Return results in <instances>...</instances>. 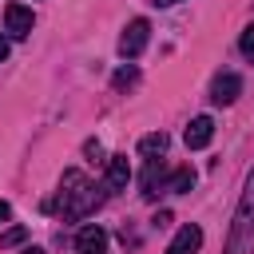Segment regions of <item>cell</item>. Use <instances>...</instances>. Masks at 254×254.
Segmentation results:
<instances>
[{"label": "cell", "mask_w": 254, "mask_h": 254, "mask_svg": "<svg viewBox=\"0 0 254 254\" xmlns=\"http://www.w3.org/2000/svg\"><path fill=\"white\" fill-rule=\"evenodd\" d=\"M99 202H103V194H99L95 183H87L79 171H64V179H60V194L48 202V210L64 214L67 222H79V218H87Z\"/></svg>", "instance_id": "cell-1"}, {"label": "cell", "mask_w": 254, "mask_h": 254, "mask_svg": "<svg viewBox=\"0 0 254 254\" xmlns=\"http://www.w3.org/2000/svg\"><path fill=\"white\" fill-rule=\"evenodd\" d=\"M222 254H254V171H250L246 190L238 198V210H234V222H230Z\"/></svg>", "instance_id": "cell-2"}, {"label": "cell", "mask_w": 254, "mask_h": 254, "mask_svg": "<svg viewBox=\"0 0 254 254\" xmlns=\"http://www.w3.org/2000/svg\"><path fill=\"white\" fill-rule=\"evenodd\" d=\"M147 40H151V24H147L143 16H139V20H131V24L123 28V36H119V56H123V60H135V56H143Z\"/></svg>", "instance_id": "cell-3"}, {"label": "cell", "mask_w": 254, "mask_h": 254, "mask_svg": "<svg viewBox=\"0 0 254 254\" xmlns=\"http://www.w3.org/2000/svg\"><path fill=\"white\" fill-rule=\"evenodd\" d=\"M32 24H36L32 8H24V4H8V8H4V32H8L12 40H24V36L32 32Z\"/></svg>", "instance_id": "cell-4"}, {"label": "cell", "mask_w": 254, "mask_h": 254, "mask_svg": "<svg viewBox=\"0 0 254 254\" xmlns=\"http://www.w3.org/2000/svg\"><path fill=\"white\" fill-rule=\"evenodd\" d=\"M238 95H242V79H238L234 71H222V75H214V83H210V103H218V107H230Z\"/></svg>", "instance_id": "cell-5"}, {"label": "cell", "mask_w": 254, "mask_h": 254, "mask_svg": "<svg viewBox=\"0 0 254 254\" xmlns=\"http://www.w3.org/2000/svg\"><path fill=\"white\" fill-rule=\"evenodd\" d=\"M210 139H214V119H210V115H194V119L187 123V147H190V151H202Z\"/></svg>", "instance_id": "cell-6"}, {"label": "cell", "mask_w": 254, "mask_h": 254, "mask_svg": "<svg viewBox=\"0 0 254 254\" xmlns=\"http://www.w3.org/2000/svg\"><path fill=\"white\" fill-rule=\"evenodd\" d=\"M75 254H107V230L103 226H83L75 234Z\"/></svg>", "instance_id": "cell-7"}, {"label": "cell", "mask_w": 254, "mask_h": 254, "mask_svg": "<svg viewBox=\"0 0 254 254\" xmlns=\"http://www.w3.org/2000/svg\"><path fill=\"white\" fill-rule=\"evenodd\" d=\"M198 246H202V230H198L194 222H187V226H179V234L171 238L167 254H198Z\"/></svg>", "instance_id": "cell-8"}, {"label": "cell", "mask_w": 254, "mask_h": 254, "mask_svg": "<svg viewBox=\"0 0 254 254\" xmlns=\"http://www.w3.org/2000/svg\"><path fill=\"white\" fill-rule=\"evenodd\" d=\"M159 190H167V167H163V159H147V171H143V198H155Z\"/></svg>", "instance_id": "cell-9"}, {"label": "cell", "mask_w": 254, "mask_h": 254, "mask_svg": "<svg viewBox=\"0 0 254 254\" xmlns=\"http://www.w3.org/2000/svg\"><path fill=\"white\" fill-rule=\"evenodd\" d=\"M127 183H131V167H127V155H111V159H107V183H103V187L115 194V190H123Z\"/></svg>", "instance_id": "cell-10"}, {"label": "cell", "mask_w": 254, "mask_h": 254, "mask_svg": "<svg viewBox=\"0 0 254 254\" xmlns=\"http://www.w3.org/2000/svg\"><path fill=\"white\" fill-rule=\"evenodd\" d=\"M167 143H171V139H167L163 131H151V135L139 139V155H143V159H159V155L167 151Z\"/></svg>", "instance_id": "cell-11"}, {"label": "cell", "mask_w": 254, "mask_h": 254, "mask_svg": "<svg viewBox=\"0 0 254 254\" xmlns=\"http://www.w3.org/2000/svg\"><path fill=\"white\" fill-rule=\"evenodd\" d=\"M190 187H194V171L190 167H179L175 175H167V190L171 194H187Z\"/></svg>", "instance_id": "cell-12"}, {"label": "cell", "mask_w": 254, "mask_h": 254, "mask_svg": "<svg viewBox=\"0 0 254 254\" xmlns=\"http://www.w3.org/2000/svg\"><path fill=\"white\" fill-rule=\"evenodd\" d=\"M135 79H139V71L127 64V67H119V71H115V79H111V83H115V91H123V87H131Z\"/></svg>", "instance_id": "cell-13"}, {"label": "cell", "mask_w": 254, "mask_h": 254, "mask_svg": "<svg viewBox=\"0 0 254 254\" xmlns=\"http://www.w3.org/2000/svg\"><path fill=\"white\" fill-rule=\"evenodd\" d=\"M24 238H28V230H24V226H8V230H4V234H0V246H4V250H8V246H20V242H24Z\"/></svg>", "instance_id": "cell-14"}, {"label": "cell", "mask_w": 254, "mask_h": 254, "mask_svg": "<svg viewBox=\"0 0 254 254\" xmlns=\"http://www.w3.org/2000/svg\"><path fill=\"white\" fill-rule=\"evenodd\" d=\"M238 48H242V56H246V60H254V24H246V28H242Z\"/></svg>", "instance_id": "cell-15"}, {"label": "cell", "mask_w": 254, "mask_h": 254, "mask_svg": "<svg viewBox=\"0 0 254 254\" xmlns=\"http://www.w3.org/2000/svg\"><path fill=\"white\" fill-rule=\"evenodd\" d=\"M8 214H12V206H8L4 198H0V222H8Z\"/></svg>", "instance_id": "cell-16"}, {"label": "cell", "mask_w": 254, "mask_h": 254, "mask_svg": "<svg viewBox=\"0 0 254 254\" xmlns=\"http://www.w3.org/2000/svg\"><path fill=\"white\" fill-rule=\"evenodd\" d=\"M4 60H8V40L0 36V64H4Z\"/></svg>", "instance_id": "cell-17"}, {"label": "cell", "mask_w": 254, "mask_h": 254, "mask_svg": "<svg viewBox=\"0 0 254 254\" xmlns=\"http://www.w3.org/2000/svg\"><path fill=\"white\" fill-rule=\"evenodd\" d=\"M24 254H44V250H40V246H28V250H24Z\"/></svg>", "instance_id": "cell-18"}, {"label": "cell", "mask_w": 254, "mask_h": 254, "mask_svg": "<svg viewBox=\"0 0 254 254\" xmlns=\"http://www.w3.org/2000/svg\"><path fill=\"white\" fill-rule=\"evenodd\" d=\"M155 4H179V0H155Z\"/></svg>", "instance_id": "cell-19"}]
</instances>
